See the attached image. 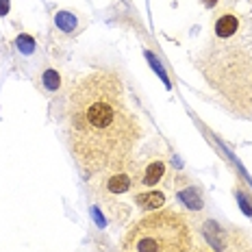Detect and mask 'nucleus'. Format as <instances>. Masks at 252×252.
<instances>
[{
  "mask_svg": "<svg viewBox=\"0 0 252 252\" xmlns=\"http://www.w3.org/2000/svg\"><path fill=\"white\" fill-rule=\"evenodd\" d=\"M65 118L67 146L87 176L126 165L144 133L122 81L111 72L83 76L70 92Z\"/></svg>",
  "mask_w": 252,
  "mask_h": 252,
  "instance_id": "nucleus-1",
  "label": "nucleus"
},
{
  "mask_svg": "<svg viewBox=\"0 0 252 252\" xmlns=\"http://www.w3.org/2000/svg\"><path fill=\"white\" fill-rule=\"evenodd\" d=\"M193 235L174 209H159L139 218L122 239V252H191Z\"/></svg>",
  "mask_w": 252,
  "mask_h": 252,
  "instance_id": "nucleus-2",
  "label": "nucleus"
},
{
  "mask_svg": "<svg viewBox=\"0 0 252 252\" xmlns=\"http://www.w3.org/2000/svg\"><path fill=\"white\" fill-rule=\"evenodd\" d=\"M135 185V174L126 170V165L118 167V170H111V174L104 181V191L109 193H126L130 187Z\"/></svg>",
  "mask_w": 252,
  "mask_h": 252,
  "instance_id": "nucleus-3",
  "label": "nucleus"
},
{
  "mask_svg": "<svg viewBox=\"0 0 252 252\" xmlns=\"http://www.w3.org/2000/svg\"><path fill=\"white\" fill-rule=\"evenodd\" d=\"M135 200L141 207V211H159L165 204V193L163 191H146V193H137Z\"/></svg>",
  "mask_w": 252,
  "mask_h": 252,
  "instance_id": "nucleus-4",
  "label": "nucleus"
},
{
  "mask_svg": "<svg viewBox=\"0 0 252 252\" xmlns=\"http://www.w3.org/2000/svg\"><path fill=\"white\" fill-rule=\"evenodd\" d=\"M163 176H165V163H163V161H152V163L146 167L141 183H144V185H148V187H152V185H157V183H159Z\"/></svg>",
  "mask_w": 252,
  "mask_h": 252,
  "instance_id": "nucleus-5",
  "label": "nucleus"
},
{
  "mask_svg": "<svg viewBox=\"0 0 252 252\" xmlns=\"http://www.w3.org/2000/svg\"><path fill=\"white\" fill-rule=\"evenodd\" d=\"M235 31H237V18H235V15H222V18L215 22V33H218V37H230Z\"/></svg>",
  "mask_w": 252,
  "mask_h": 252,
  "instance_id": "nucleus-6",
  "label": "nucleus"
},
{
  "mask_svg": "<svg viewBox=\"0 0 252 252\" xmlns=\"http://www.w3.org/2000/svg\"><path fill=\"white\" fill-rule=\"evenodd\" d=\"M55 22L59 29L63 31H72L76 26V18L72 13H65V11H61V13H57V18H55Z\"/></svg>",
  "mask_w": 252,
  "mask_h": 252,
  "instance_id": "nucleus-7",
  "label": "nucleus"
},
{
  "mask_svg": "<svg viewBox=\"0 0 252 252\" xmlns=\"http://www.w3.org/2000/svg\"><path fill=\"white\" fill-rule=\"evenodd\" d=\"M44 85H46V89H50V92L59 89V85H61V78H59V74H57L55 70L44 72Z\"/></svg>",
  "mask_w": 252,
  "mask_h": 252,
  "instance_id": "nucleus-8",
  "label": "nucleus"
},
{
  "mask_svg": "<svg viewBox=\"0 0 252 252\" xmlns=\"http://www.w3.org/2000/svg\"><path fill=\"white\" fill-rule=\"evenodd\" d=\"M18 48L24 52V55H31V52L35 50V41L33 37H29V35H20L18 37Z\"/></svg>",
  "mask_w": 252,
  "mask_h": 252,
  "instance_id": "nucleus-9",
  "label": "nucleus"
},
{
  "mask_svg": "<svg viewBox=\"0 0 252 252\" xmlns=\"http://www.w3.org/2000/svg\"><path fill=\"white\" fill-rule=\"evenodd\" d=\"M9 11V0H0V15H4Z\"/></svg>",
  "mask_w": 252,
  "mask_h": 252,
  "instance_id": "nucleus-10",
  "label": "nucleus"
},
{
  "mask_svg": "<svg viewBox=\"0 0 252 252\" xmlns=\"http://www.w3.org/2000/svg\"><path fill=\"white\" fill-rule=\"evenodd\" d=\"M202 2H204V4H207V7H213V4H215V2H218V0H202Z\"/></svg>",
  "mask_w": 252,
  "mask_h": 252,
  "instance_id": "nucleus-11",
  "label": "nucleus"
}]
</instances>
